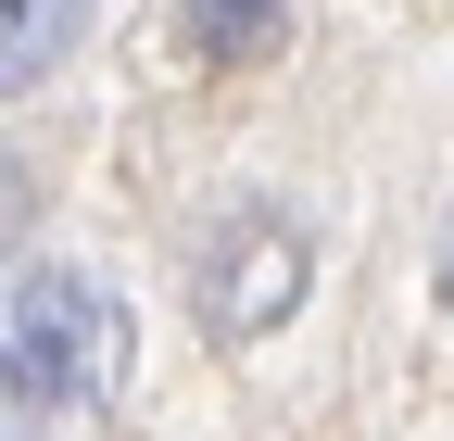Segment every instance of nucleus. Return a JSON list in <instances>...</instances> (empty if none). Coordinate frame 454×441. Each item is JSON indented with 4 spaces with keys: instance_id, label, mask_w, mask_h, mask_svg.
Wrapping results in <instances>:
<instances>
[{
    "instance_id": "nucleus-1",
    "label": "nucleus",
    "mask_w": 454,
    "mask_h": 441,
    "mask_svg": "<svg viewBox=\"0 0 454 441\" xmlns=\"http://www.w3.org/2000/svg\"><path fill=\"white\" fill-rule=\"evenodd\" d=\"M127 378V303L89 265H0V441H89Z\"/></svg>"
},
{
    "instance_id": "nucleus-2",
    "label": "nucleus",
    "mask_w": 454,
    "mask_h": 441,
    "mask_svg": "<svg viewBox=\"0 0 454 441\" xmlns=\"http://www.w3.org/2000/svg\"><path fill=\"white\" fill-rule=\"evenodd\" d=\"M303 290H316V240H303L278 202H227L215 228L190 240V303H202L215 341H265Z\"/></svg>"
},
{
    "instance_id": "nucleus-3",
    "label": "nucleus",
    "mask_w": 454,
    "mask_h": 441,
    "mask_svg": "<svg viewBox=\"0 0 454 441\" xmlns=\"http://www.w3.org/2000/svg\"><path fill=\"white\" fill-rule=\"evenodd\" d=\"M89 13H101V0H0V101L64 76L76 38H89Z\"/></svg>"
},
{
    "instance_id": "nucleus-4",
    "label": "nucleus",
    "mask_w": 454,
    "mask_h": 441,
    "mask_svg": "<svg viewBox=\"0 0 454 441\" xmlns=\"http://www.w3.org/2000/svg\"><path fill=\"white\" fill-rule=\"evenodd\" d=\"M177 38L190 64H265L291 38V0H177Z\"/></svg>"
},
{
    "instance_id": "nucleus-5",
    "label": "nucleus",
    "mask_w": 454,
    "mask_h": 441,
    "mask_svg": "<svg viewBox=\"0 0 454 441\" xmlns=\"http://www.w3.org/2000/svg\"><path fill=\"white\" fill-rule=\"evenodd\" d=\"M26 214H38V164L0 151V240H26Z\"/></svg>"
},
{
    "instance_id": "nucleus-6",
    "label": "nucleus",
    "mask_w": 454,
    "mask_h": 441,
    "mask_svg": "<svg viewBox=\"0 0 454 441\" xmlns=\"http://www.w3.org/2000/svg\"><path fill=\"white\" fill-rule=\"evenodd\" d=\"M442 315H454V228H442Z\"/></svg>"
}]
</instances>
